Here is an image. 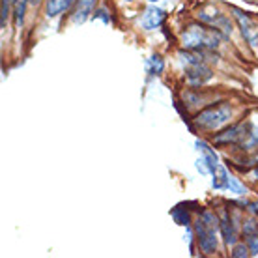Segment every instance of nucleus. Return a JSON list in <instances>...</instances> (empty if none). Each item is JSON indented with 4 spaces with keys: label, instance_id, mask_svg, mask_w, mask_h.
I'll return each mask as SVG.
<instances>
[{
    "label": "nucleus",
    "instance_id": "21",
    "mask_svg": "<svg viewBox=\"0 0 258 258\" xmlns=\"http://www.w3.org/2000/svg\"><path fill=\"white\" fill-rule=\"evenodd\" d=\"M150 2H157V0H150Z\"/></svg>",
    "mask_w": 258,
    "mask_h": 258
},
{
    "label": "nucleus",
    "instance_id": "22",
    "mask_svg": "<svg viewBox=\"0 0 258 258\" xmlns=\"http://www.w3.org/2000/svg\"><path fill=\"white\" fill-rule=\"evenodd\" d=\"M125 2H131V0H125Z\"/></svg>",
    "mask_w": 258,
    "mask_h": 258
},
{
    "label": "nucleus",
    "instance_id": "17",
    "mask_svg": "<svg viewBox=\"0 0 258 258\" xmlns=\"http://www.w3.org/2000/svg\"><path fill=\"white\" fill-rule=\"evenodd\" d=\"M94 19H101L103 23H107V25H109L110 15H109V12H107L105 8H99V10H96V12H94Z\"/></svg>",
    "mask_w": 258,
    "mask_h": 258
},
{
    "label": "nucleus",
    "instance_id": "18",
    "mask_svg": "<svg viewBox=\"0 0 258 258\" xmlns=\"http://www.w3.org/2000/svg\"><path fill=\"white\" fill-rule=\"evenodd\" d=\"M251 212L258 215V202H252V204H251Z\"/></svg>",
    "mask_w": 258,
    "mask_h": 258
},
{
    "label": "nucleus",
    "instance_id": "19",
    "mask_svg": "<svg viewBox=\"0 0 258 258\" xmlns=\"http://www.w3.org/2000/svg\"><path fill=\"white\" fill-rule=\"evenodd\" d=\"M252 178H254V180H258V168H254V170H252Z\"/></svg>",
    "mask_w": 258,
    "mask_h": 258
},
{
    "label": "nucleus",
    "instance_id": "23",
    "mask_svg": "<svg viewBox=\"0 0 258 258\" xmlns=\"http://www.w3.org/2000/svg\"><path fill=\"white\" fill-rule=\"evenodd\" d=\"M256 223H258V221H256Z\"/></svg>",
    "mask_w": 258,
    "mask_h": 258
},
{
    "label": "nucleus",
    "instance_id": "15",
    "mask_svg": "<svg viewBox=\"0 0 258 258\" xmlns=\"http://www.w3.org/2000/svg\"><path fill=\"white\" fill-rule=\"evenodd\" d=\"M12 4H15V0H2V13H0V26H2V28L6 26V19H8V15H10Z\"/></svg>",
    "mask_w": 258,
    "mask_h": 258
},
{
    "label": "nucleus",
    "instance_id": "20",
    "mask_svg": "<svg viewBox=\"0 0 258 258\" xmlns=\"http://www.w3.org/2000/svg\"><path fill=\"white\" fill-rule=\"evenodd\" d=\"M30 2H32V4H36V2H39V0H30Z\"/></svg>",
    "mask_w": 258,
    "mask_h": 258
},
{
    "label": "nucleus",
    "instance_id": "12",
    "mask_svg": "<svg viewBox=\"0 0 258 258\" xmlns=\"http://www.w3.org/2000/svg\"><path fill=\"white\" fill-rule=\"evenodd\" d=\"M28 2H30V0H15V4H13V17H15V26H17V28L23 26Z\"/></svg>",
    "mask_w": 258,
    "mask_h": 258
},
{
    "label": "nucleus",
    "instance_id": "1",
    "mask_svg": "<svg viewBox=\"0 0 258 258\" xmlns=\"http://www.w3.org/2000/svg\"><path fill=\"white\" fill-rule=\"evenodd\" d=\"M180 39L183 49H187V51L208 52L219 49L221 41L225 39V36L217 28H213V26L199 21V23H191V25L185 26Z\"/></svg>",
    "mask_w": 258,
    "mask_h": 258
},
{
    "label": "nucleus",
    "instance_id": "14",
    "mask_svg": "<svg viewBox=\"0 0 258 258\" xmlns=\"http://www.w3.org/2000/svg\"><path fill=\"white\" fill-rule=\"evenodd\" d=\"M245 243H247V247H249L251 254H258V230L256 232L245 234Z\"/></svg>",
    "mask_w": 258,
    "mask_h": 258
},
{
    "label": "nucleus",
    "instance_id": "7",
    "mask_svg": "<svg viewBox=\"0 0 258 258\" xmlns=\"http://www.w3.org/2000/svg\"><path fill=\"white\" fill-rule=\"evenodd\" d=\"M199 21H202V23H206V25L213 26V28H217L225 38H228L230 34H232V23H230V19L228 17H225L221 12H213V13H206L202 12L199 15Z\"/></svg>",
    "mask_w": 258,
    "mask_h": 258
},
{
    "label": "nucleus",
    "instance_id": "8",
    "mask_svg": "<svg viewBox=\"0 0 258 258\" xmlns=\"http://www.w3.org/2000/svg\"><path fill=\"white\" fill-rule=\"evenodd\" d=\"M96 2L97 0H77L75 6H73V12H71V23L73 25H83L86 19L94 17Z\"/></svg>",
    "mask_w": 258,
    "mask_h": 258
},
{
    "label": "nucleus",
    "instance_id": "11",
    "mask_svg": "<svg viewBox=\"0 0 258 258\" xmlns=\"http://www.w3.org/2000/svg\"><path fill=\"white\" fill-rule=\"evenodd\" d=\"M219 228H221V234H223V238H225L226 243H228V245H236L238 234H236V226H234V221L228 212H225L223 215H221Z\"/></svg>",
    "mask_w": 258,
    "mask_h": 258
},
{
    "label": "nucleus",
    "instance_id": "10",
    "mask_svg": "<svg viewBox=\"0 0 258 258\" xmlns=\"http://www.w3.org/2000/svg\"><path fill=\"white\" fill-rule=\"evenodd\" d=\"M77 0H45V15L49 19L60 17L62 13H66L71 6H75Z\"/></svg>",
    "mask_w": 258,
    "mask_h": 258
},
{
    "label": "nucleus",
    "instance_id": "13",
    "mask_svg": "<svg viewBox=\"0 0 258 258\" xmlns=\"http://www.w3.org/2000/svg\"><path fill=\"white\" fill-rule=\"evenodd\" d=\"M146 70H148V73L152 77H154V75H161L163 70H165V62H163V58L159 54H154V56H150L148 62H146Z\"/></svg>",
    "mask_w": 258,
    "mask_h": 258
},
{
    "label": "nucleus",
    "instance_id": "2",
    "mask_svg": "<svg viewBox=\"0 0 258 258\" xmlns=\"http://www.w3.org/2000/svg\"><path fill=\"white\" fill-rule=\"evenodd\" d=\"M213 144H217V146L239 144L243 150H252L258 144V131L252 127L251 122L236 123L213 137Z\"/></svg>",
    "mask_w": 258,
    "mask_h": 258
},
{
    "label": "nucleus",
    "instance_id": "5",
    "mask_svg": "<svg viewBox=\"0 0 258 258\" xmlns=\"http://www.w3.org/2000/svg\"><path fill=\"white\" fill-rule=\"evenodd\" d=\"M232 116L234 107L230 103H213L204 110H200L195 116V123L204 131H217L230 122Z\"/></svg>",
    "mask_w": 258,
    "mask_h": 258
},
{
    "label": "nucleus",
    "instance_id": "4",
    "mask_svg": "<svg viewBox=\"0 0 258 258\" xmlns=\"http://www.w3.org/2000/svg\"><path fill=\"white\" fill-rule=\"evenodd\" d=\"M180 60L183 64V70H185V77H187V83L195 88L199 86H204V84L213 77L212 68L204 62L202 58V52L197 51H181L180 52Z\"/></svg>",
    "mask_w": 258,
    "mask_h": 258
},
{
    "label": "nucleus",
    "instance_id": "16",
    "mask_svg": "<svg viewBox=\"0 0 258 258\" xmlns=\"http://www.w3.org/2000/svg\"><path fill=\"white\" fill-rule=\"evenodd\" d=\"M249 247H247V243H236L234 245V249H232V256L234 258H243V256H247L249 254Z\"/></svg>",
    "mask_w": 258,
    "mask_h": 258
},
{
    "label": "nucleus",
    "instance_id": "6",
    "mask_svg": "<svg viewBox=\"0 0 258 258\" xmlns=\"http://www.w3.org/2000/svg\"><path fill=\"white\" fill-rule=\"evenodd\" d=\"M232 12H234L236 21H238L239 28H241L243 38L247 39V43H249L251 47H256V43H258V23H254L247 13H243L241 10H238V8H232Z\"/></svg>",
    "mask_w": 258,
    "mask_h": 258
},
{
    "label": "nucleus",
    "instance_id": "9",
    "mask_svg": "<svg viewBox=\"0 0 258 258\" xmlns=\"http://www.w3.org/2000/svg\"><path fill=\"white\" fill-rule=\"evenodd\" d=\"M165 17H167L165 10L152 6L144 12V15H142V19H141V25L144 30H155V28H159V26L163 25Z\"/></svg>",
    "mask_w": 258,
    "mask_h": 258
},
{
    "label": "nucleus",
    "instance_id": "3",
    "mask_svg": "<svg viewBox=\"0 0 258 258\" xmlns=\"http://www.w3.org/2000/svg\"><path fill=\"white\" fill-rule=\"evenodd\" d=\"M217 226L219 219L212 212H202L195 221V236L199 241V249L204 254H213L217 251Z\"/></svg>",
    "mask_w": 258,
    "mask_h": 258
}]
</instances>
